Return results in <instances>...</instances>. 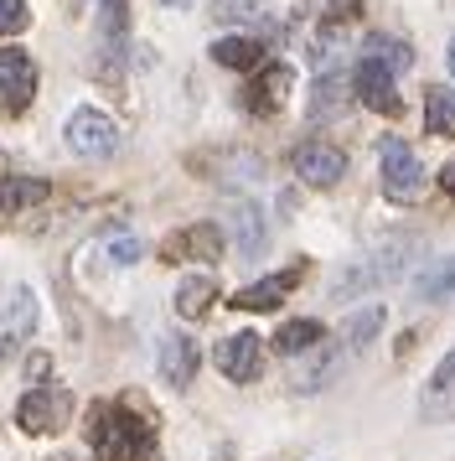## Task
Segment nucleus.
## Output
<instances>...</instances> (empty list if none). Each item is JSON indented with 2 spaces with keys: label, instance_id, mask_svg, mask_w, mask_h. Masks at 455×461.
Listing matches in <instances>:
<instances>
[{
  "label": "nucleus",
  "instance_id": "9",
  "mask_svg": "<svg viewBox=\"0 0 455 461\" xmlns=\"http://www.w3.org/2000/svg\"><path fill=\"white\" fill-rule=\"evenodd\" d=\"M218 368H223V378H233V384H254V378L264 374V337L259 332H233L218 342Z\"/></svg>",
  "mask_w": 455,
  "mask_h": 461
},
{
  "label": "nucleus",
  "instance_id": "35",
  "mask_svg": "<svg viewBox=\"0 0 455 461\" xmlns=\"http://www.w3.org/2000/svg\"><path fill=\"white\" fill-rule=\"evenodd\" d=\"M165 5H186V0H165Z\"/></svg>",
  "mask_w": 455,
  "mask_h": 461
},
{
  "label": "nucleus",
  "instance_id": "1",
  "mask_svg": "<svg viewBox=\"0 0 455 461\" xmlns=\"http://www.w3.org/2000/svg\"><path fill=\"white\" fill-rule=\"evenodd\" d=\"M419 254H424V239H419V233H388V239H378L368 254H357L352 265L336 270L331 295H336V301H357V295H372V291H383V285H398V280L419 265Z\"/></svg>",
  "mask_w": 455,
  "mask_h": 461
},
{
  "label": "nucleus",
  "instance_id": "6",
  "mask_svg": "<svg viewBox=\"0 0 455 461\" xmlns=\"http://www.w3.org/2000/svg\"><path fill=\"white\" fill-rule=\"evenodd\" d=\"M290 167H295V176L306 182V187H336L342 182V171H347V156L331 146V140H300L295 146V156H290Z\"/></svg>",
  "mask_w": 455,
  "mask_h": 461
},
{
  "label": "nucleus",
  "instance_id": "32",
  "mask_svg": "<svg viewBox=\"0 0 455 461\" xmlns=\"http://www.w3.org/2000/svg\"><path fill=\"white\" fill-rule=\"evenodd\" d=\"M47 368H52V363H47V357H41V353L31 357V363H26V374H31V378H41V374H47Z\"/></svg>",
  "mask_w": 455,
  "mask_h": 461
},
{
  "label": "nucleus",
  "instance_id": "21",
  "mask_svg": "<svg viewBox=\"0 0 455 461\" xmlns=\"http://www.w3.org/2000/svg\"><path fill=\"white\" fill-rule=\"evenodd\" d=\"M424 130L440 140H455V88H430L424 94Z\"/></svg>",
  "mask_w": 455,
  "mask_h": 461
},
{
  "label": "nucleus",
  "instance_id": "16",
  "mask_svg": "<svg viewBox=\"0 0 455 461\" xmlns=\"http://www.w3.org/2000/svg\"><path fill=\"white\" fill-rule=\"evenodd\" d=\"M295 280H300V270L264 275V280H254V285H244V291L233 295V306H238V312H274V306L295 291Z\"/></svg>",
  "mask_w": 455,
  "mask_h": 461
},
{
  "label": "nucleus",
  "instance_id": "29",
  "mask_svg": "<svg viewBox=\"0 0 455 461\" xmlns=\"http://www.w3.org/2000/svg\"><path fill=\"white\" fill-rule=\"evenodd\" d=\"M103 254H109L114 265H135V259H140V239H135V233H114V239L103 244Z\"/></svg>",
  "mask_w": 455,
  "mask_h": 461
},
{
  "label": "nucleus",
  "instance_id": "20",
  "mask_svg": "<svg viewBox=\"0 0 455 461\" xmlns=\"http://www.w3.org/2000/svg\"><path fill=\"white\" fill-rule=\"evenodd\" d=\"M212 63L248 73V68L264 63V42H259V37H244V32H238V37H218V42H212Z\"/></svg>",
  "mask_w": 455,
  "mask_h": 461
},
{
  "label": "nucleus",
  "instance_id": "19",
  "mask_svg": "<svg viewBox=\"0 0 455 461\" xmlns=\"http://www.w3.org/2000/svg\"><path fill=\"white\" fill-rule=\"evenodd\" d=\"M212 301H218L212 275H186L182 285H176V316H186V321H202L212 312Z\"/></svg>",
  "mask_w": 455,
  "mask_h": 461
},
{
  "label": "nucleus",
  "instance_id": "17",
  "mask_svg": "<svg viewBox=\"0 0 455 461\" xmlns=\"http://www.w3.org/2000/svg\"><path fill=\"white\" fill-rule=\"evenodd\" d=\"M52 197V182L41 176H0V212H31Z\"/></svg>",
  "mask_w": 455,
  "mask_h": 461
},
{
  "label": "nucleus",
  "instance_id": "27",
  "mask_svg": "<svg viewBox=\"0 0 455 461\" xmlns=\"http://www.w3.org/2000/svg\"><path fill=\"white\" fill-rule=\"evenodd\" d=\"M419 295H424V301H445V295H455V259L434 265V270L419 280Z\"/></svg>",
  "mask_w": 455,
  "mask_h": 461
},
{
  "label": "nucleus",
  "instance_id": "4",
  "mask_svg": "<svg viewBox=\"0 0 455 461\" xmlns=\"http://www.w3.org/2000/svg\"><path fill=\"white\" fill-rule=\"evenodd\" d=\"M67 415H73V394L67 389H47V384L26 389L16 404V425L26 436H58L67 425Z\"/></svg>",
  "mask_w": 455,
  "mask_h": 461
},
{
  "label": "nucleus",
  "instance_id": "3",
  "mask_svg": "<svg viewBox=\"0 0 455 461\" xmlns=\"http://www.w3.org/2000/svg\"><path fill=\"white\" fill-rule=\"evenodd\" d=\"M62 140L83 161H103V156L120 150V125H114V114H103L94 104H78L67 114V125H62Z\"/></svg>",
  "mask_w": 455,
  "mask_h": 461
},
{
  "label": "nucleus",
  "instance_id": "25",
  "mask_svg": "<svg viewBox=\"0 0 455 461\" xmlns=\"http://www.w3.org/2000/svg\"><path fill=\"white\" fill-rule=\"evenodd\" d=\"M212 16L233 26H259L269 16V0H212Z\"/></svg>",
  "mask_w": 455,
  "mask_h": 461
},
{
  "label": "nucleus",
  "instance_id": "33",
  "mask_svg": "<svg viewBox=\"0 0 455 461\" xmlns=\"http://www.w3.org/2000/svg\"><path fill=\"white\" fill-rule=\"evenodd\" d=\"M445 63H451V78H455V37H451V52H445Z\"/></svg>",
  "mask_w": 455,
  "mask_h": 461
},
{
  "label": "nucleus",
  "instance_id": "26",
  "mask_svg": "<svg viewBox=\"0 0 455 461\" xmlns=\"http://www.w3.org/2000/svg\"><path fill=\"white\" fill-rule=\"evenodd\" d=\"M378 327H383V306H368L362 316H352L347 327H342V348H347V353H357V348H368Z\"/></svg>",
  "mask_w": 455,
  "mask_h": 461
},
{
  "label": "nucleus",
  "instance_id": "28",
  "mask_svg": "<svg viewBox=\"0 0 455 461\" xmlns=\"http://www.w3.org/2000/svg\"><path fill=\"white\" fill-rule=\"evenodd\" d=\"M31 22V11H26V0H0V37H21Z\"/></svg>",
  "mask_w": 455,
  "mask_h": 461
},
{
  "label": "nucleus",
  "instance_id": "22",
  "mask_svg": "<svg viewBox=\"0 0 455 461\" xmlns=\"http://www.w3.org/2000/svg\"><path fill=\"white\" fill-rule=\"evenodd\" d=\"M124 32H129V0H99V42L120 58Z\"/></svg>",
  "mask_w": 455,
  "mask_h": 461
},
{
  "label": "nucleus",
  "instance_id": "7",
  "mask_svg": "<svg viewBox=\"0 0 455 461\" xmlns=\"http://www.w3.org/2000/svg\"><path fill=\"white\" fill-rule=\"evenodd\" d=\"M31 94H37V63H31V52L26 47H0V104L21 114V109L31 104Z\"/></svg>",
  "mask_w": 455,
  "mask_h": 461
},
{
  "label": "nucleus",
  "instance_id": "12",
  "mask_svg": "<svg viewBox=\"0 0 455 461\" xmlns=\"http://www.w3.org/2000/svg\"><path fill=\"white\" fill-rule=\"evenodd\" d=\"M156 363H161V378L171 384V389H186L192 378H197V342L186 332H171V337H161V348H156Z\"/></svg>",
  "mask_w": 455,
  "mask_h": 461
},
{
  "label": "nucleus",
  "instance_id": "8",
  "mask_svg": "<svg viewBox=\"0 0 455 461\" xmlns=\"http://www.w3.org/2000/svg\"><path fill=\"white\" fill-rule=\"evenodd\" d=\"M419 420L424 425H455V348L424 378V389H419Z\"/></svg>",
  "mask_w": 455,
  "mask_h": 461
},
{
  "label": "nucleus",
  "instance_id": "5",
  "mask_svg": "<svg viewBox=\"0 0 455 461\" xmlns=\"http://www.w3.org/2000/svg\"><path fill=\"white\" fill-rule=\"evenodd\" d=\"M424 192V167L404 140H383V197L388 203H414Z\"/></svg>",
  "mask_w": 455,
  "mask_h": 461
},
{
  "label": "nucleus",
  "instance_id": "2",
  "mask_svg": "<svg viewBox=\"0 0 455 461\" xmlns=\"http://www.w3.org/2000/svg\"><path fill=\"white\" fill-rule=\"evenodd\" d=\"M88 440L103 461H156V425L140 420L129 404H99Z\"/></svg>",
  "mask_w": 455,
  "mask_h": 461
},
{
  "label": "nucleus",
  "instance_id": "34",
  "mask_svg": "<svg viewBox=\"0 0 455 461\" xmlns=\"http://www.w3.org/2000/svg\"><path fill=\"white\" fill-rule=\"evenodd\" d=\"M5 301H11V295H5V291H0V312H5Z\"/></svg>",
  "mask_w": 455,
  "mask_h": 461
},
{
  "label": "nucleus",
  "instance_id": "14",
  "mask_svg": "<svg viewBox=\"0 0 455 461\" xmlns=\"http://www.w3.org/2000/svg\"><path fill=\"white\" fill-rule=\"evenodd\" d=\"M228 239L218 223H192V229L165 239V259H223Z\"/></svg>",
  "mask_w": 455,
  "mask_h": 461
},
{
  "label": "nucleus",
  "instance_id": "23",
  "mask_svg": "<svg viewBox=\"0 0 455 461\" xmlns=\"http://www.w3.org/2000/svg\"><path fill=\"white\" fill-rule=\"evenodd\" d=\"M362 58H372V63L393 68V73H404V68L414 63L409 42H398V37H388V32H372V37H362Z\"/></svg>",
  "mask_w": 455,
  "mask_h": 461
},
{
  "label": "nucleus",
  "instance_id": "10",
  "mask_svg": "<svg viewBox=\"0 0 455 461\" xmlns=\"http://www.w3.org/2000/svg\"><path fill=\"white\" fill-rule=\"evenodd\" d=\"M393 84H398L393 68L362 58L357 73H352V99H362V109H372V114H398V88Z\"/></svg>",
  "mask_w": 455,
  "mask_h": 461
},
{
  "label": "nucleus",
  "instance_id": "31",
  "mask_svg": "<svg viewBox=\"0 0 455 461\" xmlns=\"http://www.w3.org/2000/svg\"><path fill=\"white\" fill-rule=\"evenodd\" d=\"M440 187H445V197H455V161L445 171H440Z\"/></svg>",
  "mask_w": 455,
  "mask_h": 461
},
{
  "label": "nucleus",
  "instance_id": "11",
  "mask_svg": "<svg viewBox=\"0 0 455 461\" xmlns=\"http://www.w3.org/2000/svg\"><path fill=\"white\" fill-rule=\"evenodd\" d=\"M31 327H37V295L26 291V285H16L11 291V301H5V312H0V357H11L31 337Z\"/></svg>",
  "mask_w": 455,
  "mask_h": 461
},
{
  "label": "nucleus",
  "instance_id": "15",
  "mask_svg": "<svg viewBox=\"0 0 455 461\" xmlns=\"http://www.w3.org/2000/svg\"><path fill=\"white\" fill-rule=\"evenodd\" d=\"M228 233H233V249H238V259H254V254L264 249V239H269L264 212L254 208L248 197H238V203L228 208Z\"/></svg>",
  "mask_w": 455,
  "mask_h": 461
},
{
  "label": "nucleus",
  "instance_id": "24",
  "mask_svg": "<svg viewBox=\"0 0 455 461\" xmlns=\"http://www.w3.org/2000/svg\"><path fill=\"white\" fill-rule=\"evenodd\" d=\"M342 99H347V78H342V73L316 78V94H310V120H326V114H336V109H342Z\"/></svg>",
  "mask_w": 455,
  "mask_h": 461
},
{
  "label": "nucleus",
  "instance_id": "30",
  "mask_svg": "<svg viewBox=\"0 0 455 461\" xmlns=\"http://www.w3.org/2000/svg\"><path fill=\"white\" fill-rule=\"evenodd\" d=\"M362 11V0H331V26H342V22H352Z\"/></svg>",
  "mask_w": 455,
  "mask_h": 461
},
{
  "label": "nucleus",
  "instance_id": "18",
  "mask_svg": "<svg viewBox=\"0 0 455 461\" xmlns=\"http://www.w3.org/2000/svg\"><path fill=\"white\" fill-rule=\"evenodd\" d=\"M310 348H326V332H321V321H310V316H295L285 321L280 332H274V353L280 357H300Z\"/></svg>",
  "mask_w": 455,
  "mask_h": 461
},
{
  "label": "nucleus",
  "instance_id": "13",
  "mask_svg": "<svg viewBox=\"0 0 455 461\" xmlns=\"http://www.w3.org/2000/svg\"><path fill=\"white\" fill-rule=\"evenodd\" d=\"M290 84H295V68L290 63H269V68H259V78L248 84L244 104L254 109V114H274V109H285Z\"/></svg>",
  "mask_w": 455,
  "mask_h": 461
}]
</instances>
